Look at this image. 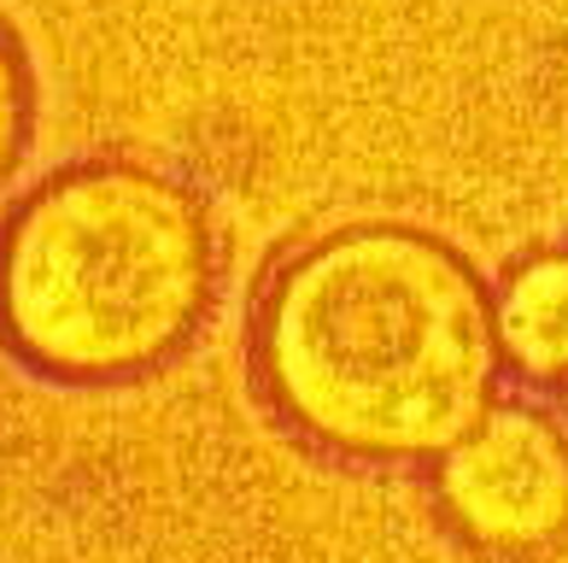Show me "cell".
<instances>
[{"label": "cell", "instance_id": "6da1fadb", "mask_svg": "<svg viewBox=\"0 0 568 563\" xmlns=\"http://www.w3.org/2000/svg\"><path fill=\"white\" fill-rule=\"evenodd\" d=\"M498 300L452 241L352 223L270 270L252 370L293 434L357 464H439L498 405Z\"/></svg>", "mask_w": 568, "mask_h": 563}, {"label": "cell", "instance_id": "7a4b0ae2", "mask_svg": "<svg viewBox=\"0 0 568 563\" xmlns=\"http://www.w3.org/2000/svg\"><path fill=\"white\" fill-rule=\"evenodd\" d=\"M212 282L205 205L130 159L53 171L0 223V341L53 382H135L176 359Z\"/></svg>", "mask_w": 568, "mask_h": 563}, {"label": "cell", "instance_id": "3957f363", "mask_svg": "<svg viewBox=\"0 0 568 563\" xmlns=\"http://www.w3.org/2000/svg\"><path fill=\"white\" fill-rule=\"evenodd\" d=\"M446 523L493 557H534L568 534V429L539 405H493L434 475Z\"/></svg>", "mask_w": 568, "mask_h": 563}, {"label": "cell", "instance_id": "277c9868", "mask_svg": "<svg viewBox=\"0 0 568 563\" xmlns=\"http://www.w3.org/2000/svg\"><path fill=\"white\" fill-rule=\"evenodd\" d=\"M504 352L534 382H568V253H539L498 294Z\"/></svg>", "mask_w": 568, "mask_h": 563}, {"label": "cell", "instance_id": "5b68a950", "mask_svg": "<svg viewBox=\"0 0 568 563\" xmlns=\"http://www.w3.org/2000/svg\"><path fill=\"white\" fill-rule=\"evenodd\" d=\"M30 123H36V77H30L18 30L0 18V188L12 182L18 164H24Z\"/></svg>", "mask_w": 568, "mask_h": 563}]
</instances>
